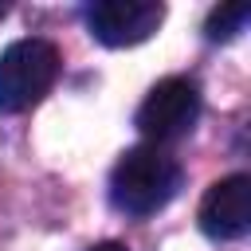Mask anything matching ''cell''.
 Instances as JSON below:
<instances>
[{"label": "cell", "instance_id": "4", "mask_svg": "<svg viewBox=\"0 0 251 251\" xmlns=\"http://www.w3.org/2000/svg\"><path fill=\"white\" fill-rule=\"evenodd\" d=\"M165 20V4L157 0H94L86 8V27L106 47L145 43Z\"/></svg>", "mask_w": 251, "mask_h": 251}, {"label": "cell", "instance_id": "2", "mask_svg": "<svg viewBox=\"0 0 251 251\" xmlns=\"http://www.w3.org/2000/svg\"><path fill=\"white\" fill-rule=\"evenodd\" d=\"M59 78V47L47 39H16L0 51V110H31Z\"/></svg>", "mask_w": 251, "mask_h": 251}, {"label": "cell", "instance_id": "6", "mask_svg": "<svg viewBox=\"0 0 251 251\" xmlns=\"http://www.w3.org/2000/svg\"><path fill=\"white\" fill-rule=\"evenodd\" d=\"M247 20H251V4H220V8L208 12L204 35L208 39H235Z\"/></svg>", "mask_w": 251, "mask_h": 251}, {"label": "cell", "instance_id": "1", "mask_svg": "<svg viewBox=\"0 0 251 251\" xmlns=\"http://www.w3.org/2000/svg\"><path fill=\"white\" fill-rule=\"evenodd\" d=\"M180 165L176 157H169L161 145H133L118 157L114 173H110V200L114 208L129 212V216H153L161 212L176 192H180Z\"/></svg>", "mask_w": 251, "mask_h": 251}, {"label": "cell", "instance_id": "7", "mask_svg": "<svg viewBox=\"0 0 251 251\" xmlns=\"http://www.w3.org/2000/svg\"><path fill=\"white\" fill-rule=\"evenodd\" d=\"M90 251H129L126 243H118V239H106V243H94Z\"/></svg>", "mask_w": 251, "mask_h": 251}, {"label": "cell", "instance_id": "3", "mask_svg": "<svg viewBox=\"0 0 251 251\" xmlns=\"http://www.w3.org/2000/svg\"><path fill=\"white\" fill-rule=\"evenodd\" d=\"M196 118H200V86L184 75L161 78L137 106V129L149 137V145L184 137L196 126Z\"/></svg>", "mask_w": 251, "mask_h": 251}, {"label": "cell", "instance_id": "8", "mask_svg": "<svg viewBox=\"0 0 251 251\" xmlns=\"http://www.w3.org/2000/svg\"><path fill=\"white\" fill-rule=\"evenodd\" d=\"M0 16H4V8H0Z\"/></svg>", "mask_w": 251, "mask_h": 251}, {"label": "cell", "instance_id": "5", "mask_svg": "<svg viewBox=\"0 0 251 251\" xmlns=\"http://www.w3.org/2000/svg\"><path fill=\"white\" fill-rule=\"evenodd\" d=\"M200 231L208 239H243L251 231V176L231 173L200 200Z\"/></svg>", "mask_w": 251, "mask_h": 251}]
</instances>
